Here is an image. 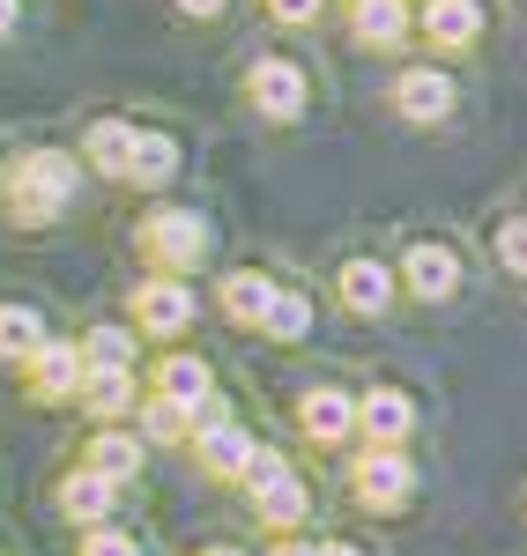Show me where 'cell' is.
Returning a JSON list of instances; mask_svg holds the SVG:
<instances>
[{"label":"cell","mask_w":527,"mask_h":556,"mask_svg":"<svg viewBox=\"0 0 527 556\" xmlns=\"http://www.w3.org/2000/svg\"><path fill=\"white\" fill-rule=\"evenodd\" d=\"M67 193H75V156H60V149H30L15 178H8V215L23 223V230H45L52 215L67 208Z\"/></svg>","instance_id":"cell-1"},{"label":"cell","mask_w":527,"mask_h":556,"mask_svg":"<svg viewBox=\"0 0 527 556\" xmlns=\"http://www.w3.org/2000/svg\"><path fill=\"white\" fill-rule=\"evenodd\" d=\"M141 253L156 260L164 275H186V267H201L209 260V223L193 208H156L141 223Z\"/></svg>","instance_id":"cell-2"},{"label":"cell","mask_w":527,"mask_h":556,"mask_svg":"<svg viewBox=\"0 0 527 556\" xmlns=\"http://www.w3.org/2000/svg\"><path fill=\"white\" fill-rule=\"evenodd\" d=\"M246 482H253V513L267 519V527H298L305 519V482L290 475V460L283 453H267V445H253V460H246Z\"/></svg>","instance_id":"cell-3"},{"label":"cell","mask_w":527,"mask_h":556,"mask_svg":"<svg viewBox=\"0 0 527 556\" xmlns=\"http://www.w3.org/2000/svg\"><path fill=\"white\" fill-rule=\"evenodd\" d=\"M350 490H356V505H372V513H394L401 497L416 490V468L401 460L394 445H372L364 460L350 468Z\"/></svg>","instance_id":"cell-4"},{"label":"cell","mask_w":527,"mask_h":556,"mask_svg":"<svg viewBox=\"0 0 527 556\" xmlns=\"http://www.w3.org/2000/svg\"><path fill=\"white\" fill-rule=\"evenodd\" d=\"M246 97L261 104L267 119H298L312 89H305V67H298V60H253V67H246Z\"/></svg>","instance_id":"cell-5"},{"label":"cell","mask_w":527,"mask_h":556,"mask_svg":"<svg viewBox=\"0 0 527 556\" xmlns=\"http://www.w3.org/2000/svg\"><path fill=\"white\" fill-rule=\"evenodd\" d=\"M134 319H141V334H178V327H193V290L178 275H156L134 290Z\"/></svg>","instance_id":"cell-6"},{"label":"cell","mask_w":527,"mask_h":556,"mask_svg":"<svg viewBox=\"0 0 527 556\" xmlns=\"http://www.w3.org/2000/svg\"><path fill=\"white\" fill-rule=\"evenodd\" d=\"M401 282L416 290L424 304H446L453 290H461V260H453V245H409V260H401Z\"/></svg>","instance_id":"cell-7"},{"label":"cell","mask_w":527,"mask_h":556,"mask_svg":"<svg viewBox=\"0 0 527 556\" xmlns=\"http://www.w3.org/2000/svg\"><path fill=\"white\" fill-rule=\"evenodd\" d=\"M75 386H83V349L38 342V356H30V393L38 401H75Z\"/></svg>","instance_id":"cell-8"},{"label":"cell","mask_w":527,"mask_h":556,"mask_svg":"<svg viewBox=\"0 0 527 556\" xmlns=\"http://www.w3.org/2000/svg\"><path fill=\"white\" fill-rule=\"evenodd\" d=\"M424 38L439 45V52H461V45H476L484 38V8L476 0H424Z\"/></svg>","instance_id":"cell-9"},{"label":"cell","mask_w":527,"mask_h":556,"mask_svg":"<svg viewBox=\"0 0 527 556\" xmlns=\"http://www.w3.org/2000/svg\"><path fill=\"white\" fill-rule=\"evenodd\" d=\"M409 424H416V408H409V393H394V386H379V393L356 401V430H364L372 445H401Z\"/></svg>","instance_id":"cell-10"},{"label":"cell","mask_w":527,"mask_h":556,"mask_svg":"<svg viewBox=\"0 0 527 556\" xmlns=\"http://www.w3.org/2000/svg\"><path fill=\"white\" fill-rule=\"evenodd\" d=\"M298 424H305L319 445H342V438L356 430V401H350V393H335V386H312L305 401H298Z\"/></svg>","instance_id":"cell-11"},{"label":"cell","mask_w":527,"mask_h":556,"mask_svg":"<svg viewBox=\"0 0 527 556\" xmlns=\"http://www.w3.org/2000/svg\"><path fill=\"white\" fill-rule=\"evenodd\" d=\"M394 104H401V119H424V127H431V119L453 112V83H446L439 67H409L394 83Z\"/></svg>","instance_id":"cell-12"},{"label":"cell","mask_w":527,"mask_h":556,"mask_svg":"<svg viewBox=\"0 0 527 556\" xmlns=\"http://www.w3.org/2000/svg\"><path fill=\"white\" fill-rule=\"evenodd\" d=\"M209 364H201V356H164V364H156V401H172V408H186V416H193V408H209Z\"/></svg>","instance_id":"cell-13"},{"label":"cell","mask_w":527,"mask_h":556,"mask_svg":"<svg viewBox=\"0 0 527 556\" xmlns=\"http://www.w3.org/2000/svg\"><path fill=\"white\" fill-rule=\"evenodd\" d=\"M350 30L372 52H394L409 38V0H350Z\"/></svg>","instance_id":"cell-14"},{"label":"cell","mask_w":527,"mask_h":556,"mask_svg":"<svg viewBox=\"0 0 527 556\" xmlns=\"http://www.w3.org/2000/svg\"><path fill=\"white\" fill-rule=\"evenodd\" d=\"M83 408L89 416H127L134 408V371H120V364H83Z\"/></svg>","instance_id":"cell-15"},{"label":"cell","mask_w":527,"mask_h":556,"mask_svg":"<svg viewBox=\"0 0 527 556\" xmlns=\"http://www.w3.org/2000/svg\"><path fill=\"white\" fill-rule=\"evenodd\" d=\"M342 304L350 312H387L394 304V267L387 260H350L342 267Z\"/></svg>","instance_id":"cell-16"},{"label":"cell","mask_w":527,"mask_h":556,"mask_svg":"<svg viewBox=\"0 0 527 556\" xmlns=\"http://www.w3.org/2000/svg\"><path fill=\"white\" fill-rule=\"evenodd\" d=\"M193 453H201V468H209V475H246V460H253V438H246L238 424H201Z\"/></svg>","instance_id":"cell-17"},{"label":"cell","mask_w":527,"mask_h":556,"mask_svg":"<svg viewBox=\"0 0 527 556\" xmlns=\"http://www.w3.org/2000/svg\"><path fill=\"white\" fill-rule=\"evenodd\" d=\"M112 490H120V482H104L97 468H75L67 482H60V505H67V519H83V527H104V513H112Z\"/></svg>","instance_id":"cell-18"},{"label":"cell","mask_w":527,"mask_h":556,"mask_svg":"<svg viewBox=\"0 0 527 556\" xmlns=\"http://www.w3.org/2000/svg\"><path fill=\"white\" fill-rule=\"evenodd\" d=\"M267 298H275V282H267V275H253V267L223 275V312H230L238 327H253V334H261V319H267Z\"/></svg>","instance_id":"cell-19"},{"label":"cell","mask_w":527,"mask_h":556,"mask_svg":"<svg viewBox=\"0 0 527 556\" xmlns=\"http://www.w3.org/2000/svg\"><path fill=\"white\" fill-rule=\"evenodd\" d=\"M127 149H134V127L127 119H97L83 141V156H89V172H104V178H127Z\"/></svg>","instance_id":"cell-20"},{"label":"cell","mask_w":527,"mask_h":556,"mask_svg":"<svg viewBox=\"0 0 527 556\" xmlns=\"http://www.w3.org/2000/svg\"><path fill=\"white\" fill-rule=\"evenodd\" d=\"M172 172H178V141L172 134H134V149H127V178L134 186H164Z\"/></svg>","instance_id":"cell-21"},{"label":"cell","mask_w":527,"mask_h":556,"mask_svg":"<svg viewBox=\"0 0 527 556\" xmlns=\"http://www.w3.org/2000/svg\"><path fill=\"white\" fill-rule=\"evenodd\" d=\"M45 342V319L30 312V304H0V356L8 364H30Z\"/></svg>","instance_id":"cell-22"},{"label":"cell","mask_w":527,"mask_h":556,"mask_svg":"<svg viewBox=\"0 0 527 556\" xmlns=\"http://www.w3.org/2000/svg\"><path fill=\"white\" fill-rule=\"evenodd\" d=\"M89 468L104 475V482H127V475H141V445H134L127 430H97V445H89Z\"/></svg>","instance_id":"cell-23"},{"label":"cell","mask_w":527,"mask_h":556,"mask_svg":"<svg viewBox=\"0 0 527 556\" xmlns=\"http://www.w3.org/2000/svg\"><path fill=\"white\" fill-rule=\"evenodd\" d=\"M261 334H275V342H298V334H312V298H298V290H275V298H267Z\"/></svg>","instance_id":"cell-24"},{"label":"cell","mask_w":527,"mask_h":556,"mask_svg":"<svg viewBox=\"0 0 527 556\" xmlns=\"http://www.w3.org/2000/svg\"><path fill=\"white\" fill-rule=\"evenodd\" d=\"M83 364H120V371H134V334L127 327H89Z\"/></svg>","instance_id":"cell-25"},{"label":"cell","mask_w":527,"mask_h":556,"mask_svg":"<svg viewBox=\"0 0 527 556\" xmlns=\"http://www.w3.org/2000/svg\"><path fill=\"white\" fill-rule=\"evenodd\" d=\"M141 430H149V438H186V408H172V401H149V408H141Z\"/></svg>","instance_id":"cell-26"},{"label":"cell","mask_w":527,"mask_h":556,"mask_svg":"<svg viewBox=\"0 0 527 556\" xmlns=\"http://www.w3.org/2000/svg\"><path fill=\"white\" fill-rule=\"evenodd\" d=\"M498 253H505V267H520V275H527V215L498 230Z\"/></svg>","instance_id":"cell-27"},{"label":"cell","mask_w":527,"mask_h":556,"mask_svg":"<svg viewBox=\"0 0 527 556\" xmlns=\"http://www.w3.org/2000/svg\"><path fill=\"white\" fill-rule=\"evenodd\" d=\"M319 8H327V0H267L275 23H319Z\"/></svg>","instance_id":"cell-28"},{"label":"cell","mask_w":527,"mask_h":556,"mask_svg":"<svg viewBox=\"0 0 527 556\" xmlns=\"http://www.w3.org/2000/svg\"><path fill=\"white\" fill-rule=\"evenodd\" d=\"M83 556H134V534H112V527H97L83 542Z\"/></svg>","instance_id":"cell-29"},{"label":"cell","mask_w":527,"mask_h":556,"mask_svg":"<svg viewBox=\"0 0 527 556\" xmlns=\"http://www.w3.org/2000/svg\"><path fill=\"white\" fill-rule=\"evenodd\" d=\"M15 23H23V0H0V38H15Z\"/></svg>","instance_id":"cell-30"},{"label":"cell","mask_w":527,"mask_h":556,"mask_svg":"<svg viewBox=\"0 0 527 556\" xmlns=\"http://www.w3.org/2000/svg\"><path fill=\"white\" fill-rule=\"evenodd\" d=\"M178 8H186V15H201V23H209V15H216L223 0H178Z\"/></svg>","instance_id":"cell-31"},{"label":"cell","mask_w":527,"mask_h":556,"mask_svg":"<svg viewBox=\"0 0 527 556\" xmlns=\"http://www.w3.org/2000/svg\"><path fill=\"white\" fill-rule=\"evenodd\" d=\"M312 556H356V549H350V542H319Z\"/></svg>","instance_id":"cell-32"},{"label":"cell","mask_w":527,"mask_h":556,"mask_svg":"<svg viewBox=\"0 0 527 556\" xmlns=\"http://www.w3.org/2000/svg\"><path fill=\"white\" fill-rule=\"evenodd\" d=\"M275 556H312V549H298V542H283V549H275Z\"/></svg>","instance_id":"cell-33"},{"label":"cell","mask_w":527,"mask_h":556,"mask_svg":"<svg viewBox=\"0 0 527 556\" xmlns=\"http://www.w3.org/2000/svg\"><path fill=\"white\" fill-rule=\"evenodd\" d=\"M209 556H238V549H209Z\"/></svg>","instance_id":"cell-34"}]
</instances>
